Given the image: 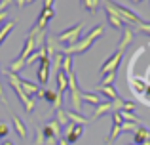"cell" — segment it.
Returning <instances> with one entry per match:
<instances>
[{
  "label": "cell",
  "mask_w": 150,
  "mask_h": 145,
  "mask_svg": "<svg viewBox=\"0 0 150 145\" xmlns=\"http://www.w3.org/2000/svg\"><path fill=\"white\" fill-rule=\"evenodd\" d=\"M103 33H105L103 25H97L95 29H91V31L88 33V36H84L82 40H78L76 44H72V46H63V52H61V54H65V56H74V54L86 52V50H88L89 46H91L93 42L97 40V38L103 36Z\"/></svg>",
  "instance_id": "1"
},
{
  "label": "cell",
  "mask_w": 150,
  "mask_h": 145,
  "mask_svg": "<svg viewBox=\"0 0 150 145\" xmlns=\"http://www.w3.org/2000/svg\"><path fill=\"white\" fill-rule=\"evenodd\" d=\"M103 4H106V6H108L112 11H116V15H118V17H120L124 23H129V25H133V27H137V25H141V23H143V19H141L139 15L135 14V11L127 10V8L120 6V4L112 2V0H103Z\"/></svg>",
  "instance_id": "2"
},
{
  "label": "cell",
  "mask_w": 150,
  "mask_h": 145,
  "mask_svg": "<svg viewBox=\"0 0 150 145\" xmlns=\"http://www.w3.org/2000/svg\"><path fill=\"white\" fill-rule=\"evenodd\" d=\"M8 82H10L11 90L15 92V96L19 97V101L23 103L25 111H27V113H33V111H34V107H36V105H34V99H33V97H29V96H27V94L21 90V86H19V76L8 71Z\"/></svg>",
  "instance_id": "3"
},
{
  "label": "cell",
  "mask_w": 150,
  "mask_h": 145,
  "mask_svg": "<svg viewBox=\"0 0 150 145\" xmlns=\"http://www.w3.org/2000/svg\"><path fill=\"white\" fill-rule=\"evenodd\" d=\"M82 29H84V23H78V25H74V27H70V29L63 31V33L57 36V40L61 42V44H67V46H72V44H76V42L80 40Z\"/></svg>",
  "instance_id": "4"
},
{
  "label": "cell",
  "mask_w": 150,
  "mask_h": 145,
  "mask_svg": "<svg viewBox=\"0 0 150 145\" xmlns=\"http://www.w3.org/2000/svg\"><path fill=\"white\" fill-rule=\"evenodd\" d=\"M67 76H69V92H70L72 109L76 113H80V109H82V90L78 88V84H76V76H74V73L67 74Z\"/></svg>",
  "instance_id": "5"
},
{
  "label": "cell",
  "mask_w": 150,
  "mask_h": 145,
  "mask_svg": "<svg viewBox=\"0 0 150 145\" xmlns=\"http://www.w3.org/2000/svg\"><path fill=\"white\" fill-rule=\"evenodd\" d=\"M122 57H124V52H114L112 56L108 57V59L103 63V67H101V74L105 76V74H108V73H114V71H118V67H120V61H122Z\"/></svg>",
  "instance_id": "6"
},
{
  "label": "cell",
  "mask_w": 150,
  "mask_h": 145,
  "mask_svg": "<svg viewBox=\"0 0 150 145\" xmlns=\"http://www.w3.org/2000/svg\"><path fill=\"white\" fill-rule=\"evenodd\" d=\"M50 69H51V59L48 56L40 59V69H38V82L40 86L48 84V78H50Z\"/></svg>",
  "instance_id": "7"
},
{
  "label": "cell",
  "mask_w": 150,
  "mask_h": 145,
  "mask_svg": "<svg viewBox=\"0 0 150 145\" xmlns=\"http://www.w3.org/2000/svg\"><path fill=\"white\" fill-rule=\"evenodd\" d=\"M82 134H84V126H80V124H69L65 130V139L69 143H76L82 138Z\"/></svg>",
  "instance_id": "8"
},
{
  "label": "cell",
  "mask_w": 150,
  "mask_h": 145,
  "mask_svg": "<svg viewBox=\"0 0 150 145\" xmlns=\"http://www.w3.org/2000/svg\"><path fill=\"white\" fill-rule=\"evenodd\" d=\"M150 139V130H146L144 126H139L135 132H133V143L135 145H143Z\"/></svg>",
  "instance_id": "9"
},
{
  "label": "cell",
  "mask_w": 150,
  "mask_h": 145,
  "mask_svg": "<svg viewBox=\"0 0 150 145\" xmlns=\"http://www.w3.org/2000/svg\"><path fill=\"white\" fill-rule=\"evenodd\" d=\"M19 86H21V90H23V92H25L29 97H33L34 94L40 92V86H38V84L29 82V80H25V78H21V76H19Z\"/></svg>",
  "instance_id": "10"
},
{
  "label": "cell",
  "mask_w": 150,
  "mask_h": 145,
  "mask_svg": "<svg viewBox=\"0 0 150 145\" xmlns=\"http://www.w3.org/2000/svg\"><path fill=\"white\" fill-rule=\"evenodd\" d=\"M105 11H106V17H108V23L114 27V29H118V31H124V21H122L120 17L116 15V11H112L108 6L105 4Z\"/></svg>",
  "instance_id": "11"
},
{
  "label": "cell",
  "mask_w": 150,
  "mask_h": 145,
  "mask_svg": "<svg viewBox=\"0 0 150 145\" xmlns=\"http://www.w3.org/2000/svg\"><path fill=\"white\" fill-rule=\"evenodd\" d=\"M106 113H114V109H112V101L99 103L95 109H93V116H91V119H93V120H97V119H101L103 115H106Z\"/></svg>",
  "instance_id": "12"
},
{
  "label": "cell",
  "mask_w": 150,
  "mask_h": 145,
  "mask_svg": "<svg viewBox=\"0 0 150 145\" xmlns=\"http://www.w3.org/2000/svg\"><path fill=\"white\" fill-rule=\"evenodd\" d=\"M122 33H124V34H122V40H120V44H118V50L124 52V50L131 44V40H133V29H131V27H124Z\"/></svg>",
  "instance_id": "13"
},
{
  "label": "cell",
  "mask_w": 150,
  "mask_h": 145,
  "mask_svg": "<svg viewBox=\"0 0 150 145\" xmlns=\"http://www.w3.org/2000/svg\"><path fill=\"white\" fill-rule=\"evenodd\" d=\"M65 113H67V119H69L70 124H80V126H86V124L89 122L82 113H76V111H65Z\"/></svg>",
  "instance_id": "14"
},
{
  "label": "cell",
  "mask_w": 150,
  "mask_h": 145,
  "mask_svg": "<svg viewBox=\"0 0 150 145\" xmlns=\"http://www.w3.org/2000/svg\"><path fill=\"white\" fill-rule=\"evenodd\" d=\"M67 90H69V76L59 69V71H57V94L63 96Z\"/></svg>",
  "instance_id": "15"
},
{
  "label": "cell",
  "mask_w": 150,
  "mask_h": 145,
  "mask_svg": "<svg viewBox=\"0 0 150 145\" xmlns=\"http://www.w3.org/2000/svg\"><path fill=\"white\" fill-rule=\"evenodd\" d=\"M97 92H101L108 101H114V99H118V97H120L114 86H99V88H97Z\"/></svg>",
  "instance_id": "16"
},
{
  "label": "cell",
  "mask_w": 150,
  "mask_h": 145,
  "mask_svg": "<svg viewBox=\"0 0 150 145\" xmlns=\"http://www.w3.org/2000/svg\"><path fill=\"white\" fill-rule=\"evenodd\" d=\"M11 120H13L15 132L19 134V138H23V139H25V138H27V126H25V122H23V120L19 119L17 115H11Z\"/></svg>",
  "instance_id": "17"
},
{
  "label": "cell",
  "mask_w": 150,
  "mask_h": 145,
  "mask_svg": "<svg viewBox=\"0 0 150 145\" xmlns=\"http://www.w3.org/2000/svg\"><path fill=\"white\" fill-rule=\"evenodd\" d=\"M36 96H40L42 99L50 101V103H55V99H57V92H51L48 88H40V92H38Z\"/></svg>",
  "instance_id": "18"
},
{
  "label": "cell",
  "mask_w": 150,
  "mask_h": 145,
  "mask_svg": "<svg viewBox=\"0 0 150 145\" xmlns=\"http://www.w3.org/2000/svg\"><path fill=\"white\" fill-rule=\"evenodd\" d=\"M82 101H86V103H89V105H95V107L101 103L99 96H97V94H89V92H82Z\"/></svg>",
  "instance_id": "19"
},
{
  "label": "cell",
  "mask_w": 150,
  "mask_h": 145,
  "mask_svg": "<svg viewBox=\"0 0 150 145\" xmlns=\"http://www.w3.org/2000/svg\"><path fill=\"white\" fill-rule=\"evenodd\" d=\"M118 113H120V116H122L124 122H133V124H139L141 122V119L135 115V113H129V111H118Z\"/></svg>",
  "instance_id": "20"
},
{
  "label": "cell",
  "mask_w": 150,
  "mask_h": 145,
  "mask_svg": "<svg viewBox=\"0 0 150 145\" xmlns=\"http://www.w3.org/2000/svg\"><path fill=\"white\" fill-rule=\"evenodd\" d=\"M15 27V21H6L4 23V27H0V44H2L4 40H6V36L10 34V31Z\"/></svg>",
  "instance_id": "21"
},
{
  "label": "cell",
  "mask_w": 150,
  "mask_h": 145,
  "mask_svg": "<svg viewBox=\"0 0 150 145\" xmlns=\"http://www.w3.org/2000/svg\"><path fill=\"white\" fill-rule=\"evenodd\" d=\"M55 120L61 124V128H67V126L70 124V122H69V119H67L65 109H57V111H55Z\"/></svg>",
  "instance_id": "22"
},
{
  "label": "cell",
  "mask_w": 150,
  "mask_h": 145,
  "mask_svg": "<svg viewBox=\"0 0 150 145\" xmlns=\"http://www.w3.org/2000/svg\"><path fill=\"white\" fill-rule=\"evenodd\" d=\"M82 4H84V8L89 11V14H95L97 8H99L101 0H82Z\"/></svg>",
  "instance_id": "23"
},
{
  "label": "cell",
  "mask_w": 150,
  "mask_h": 145,
  "mask_svg": "<svg viewBox=\"0 0 150 145\" xmlns=\"http://www.w3.org/2000/svg\"><path fill=\"white\" fill-rule=\"evenodd\" d=\"M114 80H116V71L105 74V76L101 78V84H99V86H112V82H114Z\"/></svg>",
  "instance_id": "24"
},
{
  "label": "cell",
  "mask_w": 150,
  "mask_h": 145,
  "mask_svg": "<svg viewBox=\"0 0 150 145\" xmlns=\"http://www.w3.org/2000/svg\"><path fill=\"white\" fill-rule=\"evenodd\" d=\"M141 124H133V122H124L122 124V132H135Z\"/></svg>",
  "instance_id": "25"
},
{
  "label": "cell",
  "mask_w": 150,
  "mask_h": 145,
  "mask_svg": "<svg viewBox=\"0 0 150 145\" xmlns=\"http://www.w3.org/2000/svg\"><path fill=\"white\" fill-rule=\"evenodd\" d=\"M46 138H44V130L42 128H36V141H34V145H44Z\"/></svg>",
  "instance_id": "26"
},
{
  "label": "cell",
  "mask_w": 150,
  "mask_h": 145,
  "mask_svg": "<svg viewBox=\"0 0 150 145\" xmlns=\"http://www.w3.org/2000/svg\"><path fill=\"white\" fill-rule=\"evenodd\" d=\"M135 103H133V101H125L124 99V109H122V111H129V113H133V111H135Z\"/></svg>",
  "instance_id": "27"
},
{
  "label": "cell",
  "mask_w": 150,
  "mask_h": 145,
  "mask_svg": "<svg viewBox=\"0 0 150 145\" xmlns=\"http://www.w3.org/2000/svg\"><path fill=\"white\" fill-rule=\"evenodd\" d=\"M135 29H137V31H143V33H146V34H150V23H144V21H143L141 25H137Z\"/></svg>",
  "instance_id": "28"
},
{
  "label": "cell",
  "mask_w": 150,
  "mask_h": 145,
  "mask_svg": "<svg viewBox=\"0 0 150 145\" xmlns=\"http://www.w3.org/2000/svg\"><path fill=\"white\" fill-rule=\"evenodd\" d=\"M8 132H10V130H8V126L4 122H0V138H6Z\"/></svg>",
  "instance_id": "29"
},
{
  "label": "cell",
  "mask_w": 150,
  "mask_h": 145,
  "mask_svg": "<svg viewBox=\"0 0 150 145\" xmlns=\"http://www.w3.org/2000/svg\"><path fill=\"white\" fill-rule=\"evenodd\" d=\"M11 4V0H2V2H0V14H2V11H6V8L10 6Z\"/></svg>",
  "instance_id": "30"
},
{
  "label": "cell",
  "mask_w": 150,
  "mask_h": 145,
  "mask_svg": "<svg viewBox=\"0 0 150 145\" xmlns=\"http://www.w3.org/2000/svg\"><path fill=\"white\" fill-rule=\"evenodd\" d=\"M0 99H2L4 103H6V107H10V103H8V99L4 97V90H2V84H0Z\"/></svg>",
  "instance_id": "31"
},
{
  "label": "cell",
  "mask_w": 150,
  "mask_h": 145,
  "mask_svg": "<svg viewBox=\"0 0 150 145\" xmlns=\"http://www.w3.org/2000/svg\"><path fill=\"white\" fill-rule=\"evenodd\" d=\"M53 6V0H44V8H51Z\"/></svg>",
  "instance_id": "32"
},
{
  "label": "cell",
  "mask_w": 150,
  "mask_h": 145,
  "mask_svg": "<svg viewBox=\"0 0 150 145\" xmlns=\"http://www.w3.org/2000/svg\"><path fill=\"white\" fill-rule=\"evenodd\" d=\"M57 145H69V141H67L65 138H61V139H59V141H57Z\"/></svg>",
  "instance_id": "33"
},
{
  "label": "cell",
  "mask_w": 150,
  "mask_h": 145,
  "mask_svg": "<svg viewBox=\"0 0 150 145\" xmlns=\"http://www.w3.org/2000/svg\"><path fill=\"white\" fill-rule=\"evenodd\" d=\"M2 145H13V143H11V141H10V139H6V141H4Z\"/></svg>",
  "instance_id": "34"
},
{
  "label": "cell",
  "mask_w": 150,
  "mask_h": 145,
  "mask_svg": "<svg viewBox=\"0 0 150 145\" xmlns=\"http://www.w3.org/2000/svg\"><path fill=\"white\" fill-rule=\"evenodd\" d=\"M131 2H133V4H139V2H143V0H131Z\"/></svg>",
  "instance_id": "35"
},
{
  "label": "cell",
  "mask_w": 150,
  "mask_h": 145,
  "mask_svg": "<svg viewBox=\"0 0 150 145\" xmlns=\"http://www.w3.org/2000/svg\"><path fill=\"white\" fill-rule=\"evenodd\" d=\"M0 73H4V69H2V67H0Z\"/></svg>",
  "instance_id": "36"
},
{
  "label": "cell",
  "mask_w": 150,
  "mask_h": 145,
  "mask_svg": "<svg viewBox=\"0 0 150 145\" xmlns=\"http://www.w3.org/2000/svg\"><path fill=\"white\" fill-rule=\"evenodd\" d=\"M133 145H135V143H133Z\"/></svg>",
  "instance_id": "37"
}]
</instances>
